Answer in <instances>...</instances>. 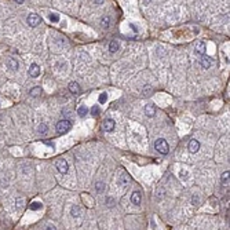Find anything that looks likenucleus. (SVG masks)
Segmentation results:
<instances>
[{
  "label": "nucleus",
  "mask_w": 230,
  "mask_h": 230,
  "mask_svg": "<svg viewBox=\"0 0 230 230\" xmlns=\"http://www.w3.org/2000/svg\"><path fill=\"white\" fill-rule=\"evenodd\" d=\"M154 147H156V150H157V152L161 153V154H167L168 150H170V146H168L167 141L163 139V138H160V139L156 141V142H154Z\"/></svg>",
  "instance_id": "f257e3e1"
},
{
  "label": "nucleus",
  "mask_w": 230,
  "mask_h": 230,
  "mask_svg": "<svg viewBox=\"0 0 230 230\" xmlns=\"http://www.w3.org/2000/svg\"><path fill=\"white\" fill-rule=\"evenodd\" d=\"M72 128V123L69 120H61L57 123V132L58 134H66Z\"/></svg>",
  "instance_id": "f03ea898"
},
{
  "label": "nucleus",
  "mask_w": 230,
  "mask_h": 230,
  "mask_svg": "<svg viewBox=\"0 0 230 230\" xmlns=\"http://www.w3.org/2000/svg\"><path fill=\"white\" fill-rule=\"evenodd\" d=\"M55 167H57V170L60 171L61 174H66L68 170H69V166H68V163L64 158H60V160L55 161Z\"/></svg>",
  "instance_id": "7ed1b4c3"
},
{
  "label": "nucleus",
  "mask_w": 230,
  "mask_h": 230,
  "mask_svg": "<svg viewBox=\"0 0 230 230\" xmlns=\"http://www.w3.org/2000/svg\"><path fill=\"white\" fill-rule=\"evenodd\" d=\"M40 22H42V18H40L37 14H31V15L28 17V23H29V26H32V28H36Z\"/></svg>",
  "instance_id": "20e7f679"
},
{
  "label": "nucleus",
  "mask_w": 230,
  "mask_h": 230,
  "mask_svg": "<svg viewBox=\"0 0 230 230\" xmlns=\"http://www.w3.org/2000/svg\"><path fill=\"white\" fill-rule=\"evenodd\" d=\"M128 182H129V176L127 175L124 171H121V172L119 174V176H117V183H119L121 187H124V186H127Z\"/></svg>",
  "instance_id": "39448f33"
},
{
  "label": "nucleus",
  "mask_w": 230,
  "mask_h": 230,
  "mask_svg": "<svg viewBox=\"0 0 230 230\" xmlns=\"http://www.w3.org/2000/svg\"><path fill=\"white\" fill-rule=\"evenodd\" d=\"M200 65H201V68H204V69H208L212 65V60L209 57H207V55H201V58H200Z\"/></svg>",
  "instance_id": "423d86ee"
},
{
  "label": "nucleus",
  "mask_w": 230,
  "mask_h": 230,
  "mask_svg": "<svg viewBox=\"0 0 230 230\" xmlns=\"http://www.w3.org/2000/svg\"><path fill=\"white\" fill-rule=\"evenodd\" d=\"M114 127H116V123H114V120L112 119H106L104 121V129L108 132H112L114 129Z\"/></svg>",
  "instance_id": "0eeeda50"
},
{
  "label": "nucleus",
  "mask_w": 230,
  "mask_h": 230,
  "mask_svg": "<svg viewBox=\"0 0 230 230\" xmlns=\"http://www.w3.org/2000/svg\"><path fill=\"white\" fill-rule=\"evenodd\" d=\"M29 75L32 76V77H37V76L40 75V66L37 64H32L31 66H29Z\"/></svg>",
  "instance_id": "6e6552de"
},
{
  "label": "nucleus",
  "mask_w": 230,
  "mask_h": 230,
  "mask_svg": "<svg viewBox=\"0 0 230 230\" xmlns=\"http://www.w3.org/2000/svg\"><path fill=\"white\" fill-rule=\"evenodd\" d=\"M7 68L10 70H13V72H15V70H18V68H19V65H18V62H17L14 58H7Z\"/></svg>",
  "instance_id": "1a4fd4ad"
},
{
  "label": "nucleus",
  "mask_w": 230,
  "mask_h": 230,
  "mask_svg": "<svg viewBox=\"0 0 230 230\" xmlns=\"http://www.w3.org/2000/svg\"><path fill=\"white\" fill-rule=\"evenodd\" d=\"M200 149V142L197 139H191L190 142H189V150H190L191 153H197Z\"/></svg>",
  "instance_id": "9d476101"
},
{
  "label": "nucleus",
  "mask_w": 230,
  "mask_h": 230,
  "mask_svg": "<svg viewBox=\"0 0 230 230\" xmlns=\"http://www.w3.org/2000/svg\"><path fill=\"white\" fill-rule=\"evenodd\" d=\"M141 200H142V197H141V193H139V191H134V193L131 194V201H132V204L139 205V204H141Z\"/></svg>",
  "instance_id": "9b49d317"
},
{
  "label": "nucleus",
  "mask_w": 230,
  "mask_h": 230,
  "mask_svg": "<svg viewBox=\"0 0 230 230\" xmlns=\"http://www.w3.org/2000/svg\"><path fill=\"white\" fill-rule=\"evenodd\" d=\"M196 52H197L199 55H204V54H205V43L197 42V43H196Z\"/></svg>",
  "instance_id": "f8f14e48"
},
{
  "label": "nucleus",
  "mask_w": 230,
  "mask_h": 230,
  "mask_svg": "<svg viewBox=\"0 0 230 230\" xmlns=\"http://www.w3.org/2000/svg\"><path fill=\"white\" fill-rule=\"evenodd\" d=\"M145 113L147 117H153L156 114V108L154 105H146L145 106Z\"/></svg>",
  "instance_id": "ddd939ff"
},
{
  "label": "nucleus",
  "mask_w": 230,
  "mask_h": 230,
  "mask_svg": "<svg viewBox=\"0 0 230 230\" xmlns=\"http://www.w3.org/2000/svg\"><path fill=\"white\" fill-rule=\"evenodd\" d=\"M69 91H70V92H73L75 95H77V94H80V85L73 81V83L69 84Z\"/></svg>",
  "instance_id": "4468645a"
},
{
  "label": "nucleus",
  "mask_w": 230,
  "mask_h": 230,
  "mask_svg": "<svg viewBox=\"0 0 230 230\" xmlns=\"http://www.w3.org/2000/svg\"><path fill=\"white\" fill-rule=\"evenodd\" d=\"M119 48H120L119 42H117V40H112L110 44H109V51H110L112 54H113V52H116Z\"/></svg>",
  "instance_id": "2eb2a0df"
},
{
  "label": "nucleus",
  "mask_w": 230,
  "mask_h": 230,
  "mask_svg": "<svg viewBox=\"0 0 230 230\" xmlns=\"http://www.w3.org/2000/svg\"><path fill=\"white\" fill-rule=\"evenodd\" d=\"M37 132H39L40 135H46L47 132H48V127H47V124H40L39 128H37Z\"/></svg>",
  "instance_id": "dca6fc26"
},
{
  "label": "nucleus",
  "mask_w": 230,
  "mask_h": 230,
  "mask_svg": "<svg viewBox=\"0 0 230 230\" xmlns=\"http://www.w3.org/2000/svg\"><path fill=\"white\" fill-rule=\"evenodd\" d=\"M40 94H42V88L40 87H35L29 91V95H32V97H37V95H40Z\"/></svg>",
  "instance_id": "f3484780"
},
{
  "label": "nucleus",
  "mask_w": 230,
  "mask_h": 230,
  "mask_svg": "<svg viewBox=\"0 0 230 230\" xmlns=\"http://www.w3.org/2000/svg\"><path fill=\"white\" fill-rule=\"evenodd\" d=\"M87 113H88V109L85 108V106H80V108L77 109V114H79L80 117H84Z\"/></svg>",
  "instance_id": "a211bd4d"
},
{
  "label": "nucleus",
  "mask_w": 230,
  "mask_h": 230,
  "mask_svg": "<svg viewBox=\"0 0 230 230\" xmlns=\"http://www.w3.org/2000/svg\"><path fill=\"white\" fill-rule=\"evenodd\" d=\"M228 183H229V171H226V172L222 174V185L228 186Z\"/></svg>",
  "instance_id": "6ab92c4d"
},
{
  "label": "nucleus",
  "mask_w": 230,
  "mask_h": 230,
  "mask_svg": "<svg viewBox=\"0 0 230 230\" xmlns=\"http://www.w3.org/2000/svg\"><path fill=\"white\" fill-rule=\"evenodd\" d=\"M48 18H50V21H51V22H58V21H60V15H58V14H55V13L50 14Z\"/></svg>",
  "instance_id": "aec40b11"
},
{
  "label": "nucleus",
  "mask_w": 230,
  "mask_h": 230,
  "mask_svg": "<svg viewBox=\"0 0 230 230\" xmlns=\"http://www.w3.org/2000/svg\"><path fill=\"white\" fill-rule=\"evenodd\" d=\"M109 23H110V21H109V17H104V19H102V22H101L102 28H108Z\"/></svg>",
  "instance_id": "412c9836"
},
{
  "label": "nucleus",
  "mask_w": 230,
  "mask_h": 230,
  "mask_svg": "<svg viewBox=\"0 0 230 230\" xmlns=\"http://www.w3.org/2000/svg\"><path fill=\"white\" fill-rule=\"evenodd\" d=\"M106 101H108V94L106 92L101 94V97H99V104H105Z\"/></svg>",
  "instance_id": "4be33fe9"
},
{
  "label": "nucleus",
  "mask_w": 230,
  "mask_h": 230,
  "mask_svg": "<svg viewBox=\"0 0 230 230\" xmlns=\"http://www.w3.org/2000/svg\"><path fill=\"white\" fill-rule=\"evenodd\" d=\"M40 208H42V203H32L31 204V209L36 211V209H40Z\"/></svg>",
  "instance_id": "5701e85b"
},
{
  "label": "nucleus",
  "mask_w": 230,
  "mask_h": 230,
  "mask_svg": "<svg viewBox=\"0 0 230 230\" xmlns=\"http://www.w3.org/2000/svg\"><path fill=\"white\" fill-rule=\"evenodd\" d=\"M91 113H92L94 116H98V114L101 113V110H99V106H94V108L91 109Z\"/></svg>",
  "instance_id": "b1692460"
},
{
  "label": "nucleus",
  "mask_w": 230,
  "mask_h": 230,
  "mask_svg": "<svg viewBox=\"0 0 230 230\" xmlns=\"http://www.w3.org/2000/svg\"><path fill=\"white\" fill-rule=\"evenodd\" d=\"M72 215H73V216H77V215H79V209H77V207H73V208H72Z\"/></svg>",
  "instance_id": "393cba45"
},
{
  "label": "nucleus",
  "mask_w": 230,
  "mask_h": 230,
  "mask_svg": "<svg viewBox=\"0 0 230 230\" xmlns=\"http://www.w3.org/2000/svg\"><path fill=\"white\" fill-rule=\"evenodd\" d=\"M97 189H98V191H101L102 189H104V183H102V182H98V183H97Z\"/></svg>",
  "instance_id": "a878e982"
},
{
  "label": "nucleus",
  "mask_w": 230,
  "mask_h": 230,
  "mask_svg": "<svg viewBox=\"0 0 230 230\" xmlns=\"http://www.w3.org/2000/svg\"><path fill=\"white\" fill-rule=\"evenodd\" d=\"M95 3H97V4H102V3H104V0H95Z\"/></svg>",
  "instance_id": "bb28decb"
},
{
  "label": "nucleus",
  "mask_w": 230,
  "mask_h": 230,
  "mask_svg": "<svg viewBox=\"0 0 230 230\" xmlns=\"http://www.w3.org/2000/svg\"><path fill=\"white\" fill-rule=\"evenodd\" d=\"M17 3H18V4H21V3H23V0H15Z\"/></svg>",
  "instance_id": "cd10ccee"
}]
</instances>
